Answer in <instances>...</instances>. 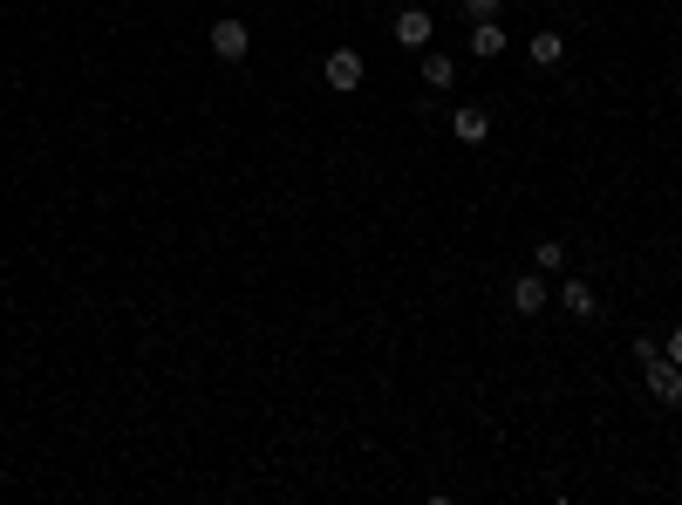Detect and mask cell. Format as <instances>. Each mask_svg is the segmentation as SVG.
<instances>
[{
    "mask_svg": "<svg viewBox=\"0 0 682 505\" xmlns=\"http://www.w3.org/2000/svg\"><path fill=\"white\" fill-rule=\"evenodd\" d=\"M635 362H642L648 396H655V403H682V369L662 355V342H648V335H642V342H635Z\"/></svg>",
    "mask_w": 682,
    "mask_h": 505,
    "instance_id": "6da1fadb",
    "label": "cell"
},
{
    "mask_svg": "<svg viewBox=\"0 0 682 505\" xmlns=\"http://www.w3.org/2000/svg\"><path fill=\"white\" fill-rule=\"evenodd\" d=\"M669 362H676V369H682V328H676V335H669Z\"/></svg>",
    "mask_w": 682,
    "mask_h": 505,
    "instance_id": "4fadbf2b",
    "label": "cell"
},
{
    "mask_svg": "<svg viewBox=\"0 0 682 505\" xmlns=\"http://www.w3.org/2000/svg\"><path fill=\"white\" fill-rule=\"evenodd\" d=\"M546 301H553V287H546V273H539V267L512 280V308H519V314H539Z\"/></svg>",
    "mask_w": 682,
    "mask_h": 505,
    "instance_id": "5b68a950",
    "label": "cell"
},
{
    "mask_svg": "<svg viewBox=\"0 0 682 505\" xmlns=\"http://www.w3.org/2000/svg\"><path fill=\"white\" fill-rule=\"evenodd\" d=\"M321 82H328L335 96H355V89H362V55H355V48H335V55L321 62Z\"/></svg>",
    "mask_w": 682,
    "mask_h": 505,
    "instance_id": "7a4b0ae2",
    "label": "cell"
},
{
    "mask_svg": "<svg viewBox=\"0 0 682 505\" xmlns=\"http://www.w3.org/2000/svg\"><path fill=\"white\" fill-rule=\"evenodd\" d=\"M246 48H253V28L246 21H212V55L219 62H246Z\"/></svg>",
    "mask_w": 682,
    "mask_h": 505,
    "instance_id": "3957f363",
    "label": "cell"
},
{
    "mask_svg": "<svg viewBox=\"0 0 682 505\" xmlns=\"http://www.w3.org/2000/svg\"><path fill=\"white\" fill-rule=\"evenodd\" d=\"M471 55H478V62L505 55V28H498V21H478V28H471Z\"/></svg>",
    "mask_w": 682,
    "mask_h": 505,
    "instance_id": "9c48e42d",
    "label": "cell"
},
{
    "mask_svg": "<svg viewBox=\"0 0 682 505\" xmlns=\"http://www.w3.org/2000/svg\"><path fill=\"white\" fill-rule=\"evenodd\" d=\"M532 62H539V69H560V62H567V41H560V28H539V35H532Z\"/></svg>",
    "mask_w": 682,
    "mask_h": 505,
    "instance_id": "ba28073f",
    "label": "cell"
},
{
    "mask_svg": "<svg viewBox=\"0 0 682 505\" xmlns=\"http://www.w3.org/2000/svg\"><path fill=\"white\" fill-rule=\"evenodd\" d=\"M532 267H539L546 280H553V273L567 267V239H539V246H532Z\"/></svg>",
    "mask_w": 682,
    "mask_h": 505,
    "instance_id": "30bf717a",
    "label": "cell"
},
{
    "mask_svg": "<svg viewBox=\"0 0 682 505\" xmlns=\"http://www.w3.org/2000/svg\"><path fill=\"white\" fill-rule=\"evenodd\" d=\"M560 308H567L573 321H587V314L601 308V294H594V287H587V280H560Z\"/></svg>",
    "mask_w": 682,
    "mask_h": 505,
    "instance_id": "8992f818",
    "label": "cell"
},
{
    "mask_svg": "<svg viewBox=\"0 0 682 505\" xmlns=\"http://www.w3.org/2000/svg\"><path fill=\"white\" fill-rule=\"evenodd\" d=\"M457 69H451V55H423V89H451Z\"/></svg>",
    "mask_w": 682,
    "mask_h": 505,
    "instance_id": "8fae6325",
    "label": "cell"
},
{
    "mask_svg": "<svg viewBox=\"0 0 682 505\" xmlns=\"http://www.w3.org/2000/svg\"><path fill=\"white\" fill-rule=\"evenodd\" d=\"M451 137H457V144H471V151H478V144L492 137V117H485L478 103H457V110H451Z\"/></svg>",
    "mask_w": 682,
    "mask_h": 505,
    "instance_id": "277c9868",
    "label": "cell"
},
{
    "mask_svg": "<svg viewBox=\"0 0 682 505\" xmlns=\"http://www.w3.org/2000/svg\"><path fill=\"white\" fill-rule=\"evenodd\" d=\"M430 28H437V21H430L423 7H403V14H396V41H403V48H423Z\"/></svg>",
    "mask_w": 682,
    "mask_h": 505,
    "instance_id": "52a82bcc",
    "label": "cell"
},
{
    "mask_svg": "<svg viewBox=\"0 0 682 505\" xmlns=\"http://www.w3.org/2000/svg\"><path fill=\"white\" fill-rule=\"evenodd\" d=\"M498 7H505V0H464V14H471V21H498Z\"/></svg>",
    "mask_w": 682,
    "mask_h": 505,
    "instance_id": "7c38bea8",
    "label": "cell"
}]
</instances>
